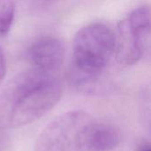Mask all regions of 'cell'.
Returning a JSON list of instances; mask_svg holds the SVG:
<instances>
[{"label": "cell", "instance_id": "obj_1", "mask_svg": "<svg viewBox=\"0 0 151 151\" xmlns=\"http://www.w3.org/2000/svg\"><path fill=\"white\" fill-rule=\"evenodd\" d=\"M62 85L53 73L34 68L13 76L0 92V126L18 128L41 119L60 100Z\"/></svg>", "mask_w": 151, "mask_h": 151}, {"label": "cell", "instance_id": "obj_2", "mask_svg": "<svg viewBox=\"0 0 151 151\" xmlns=\"http://www.w3.org/2000/svg\"><path fill=\"white\" fill-rule=\"evenodd\" d=\"M116 56L115 31L103 22L81 27L73 42V84L81 91H98L103 75Z\"/></svg>", "mask_w": 151, "mask_h": 151}, {"label": "cell", "instance_id": "obj_3", "mask_svg": "<svg viewBox=\"0 0 151 151\" xmlns=\"http://www.w3.org/2000/svg\"><path fill=\"white\" fill-rule=\"evenodd\" d=\"M95 120L81 110L63 113L42 131L35 151H95L91 140Z\"/></svg>", "mask_w": 151, "mask_h": 151}, {"label": "cell", "instance_id": "obj_4", "mask_svg": "<svg viewBox=\"0 0 151 151\" xmlns=\"http://www.w3.org/2000/svg\"><path fill=\"white\" fill-rule=\"evenodd\" d=\"M115 35L117 61L124 66L137 64L150 46V7L143 4L133 9L118 23Z\"/></svg>", "mask_w": 151, "mask_h": 151}, {"label": "cell", "instance_id": "obj_5", "mask_svg": "<svg viewBox=\"0 0 151 151\" xmlns=\"http://www.w3.org/2000/svg\"><path fill=\"white\" fill-rule=\"evenodd\" d=\"M65 56L64 42L56 36L44 35L34 41L27 50L32 68L52 73L63 64Z\"/></svg>", "mask_w": 151, "mask_h": 151}, {"label": "cell", "instance_id": "obj_6", "mask_svg": "<svg viewBox=\"0 0 151 151\" xmlns=\"http://www.w3.org/2000/svg\"><path fill=\"white\" fill-rule=\"evenodd\" d=\"M15 17V4L9 0H0V37L8 35Z\"/></svg>", "mask_w": 151, "mask_h": 151}, {"label": "cell", "instance_id": "obj_7", "mask_svg": "<svg viewBox=\"0 0 151 151\" xmlns=\"http://www.w3.org/2000/svg\"><path fill=\"white\" fill-rule=\"evenodd\" d=\"M10 139L8 134L5 132V128L0 126V151H6L9 148Z\"/></svg>", "mask_w": 151, "mask_h": 151}, {"label": "cell", "instance_id": "obj_8", "mask_svg": "<svg viewBox=\"0 0 151 151\" xmlns=\"http://www.w3.org/2000/svg\"><path fill=\"white\" fill-rule=\"evenodd\" d=\"M6 74V58L3 49L0 47V85Z\"/></svg>", "mask_w": 151, "mask_h": 151}, {"label": "cell", "instance_id": "obj_9", "mask_svg": "<svg viewBox=\"0 0 151 151\" xmlns=\"http://www.w3.org/2000/svg\"><path fill=\"white\" fill-rule=\"evenodd\" d=\"M134 151H151V146L150 141H147V140H143L142 142H140Z\"/></svg>", "mask_w": 151, "mask_h": 151}]
</instances>
